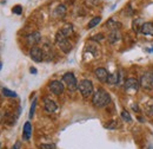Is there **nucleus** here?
<instances>
[{
	"label": "nucleus",
	"mask_w": 153,
	"mask_h": 149,
	"mask_svg": "<svg viewBox=\"0 0 153 149\" xmlns=\"http://www.w3.org/2000/svg\"><path fill=\"white\" fill-rule=\"evenodd\" d=\"M39 149H56V144L48 143V144H40Z\"/></svg>",
	"instance_id": "25"
},
{
	"label": "nucleus",
	"mask_w": 153,
	"mask_h": 149,
	"mask_svg": "<svg viewBox=\"0 0 153 149\" xmlns=\"http://www.w3.org/2000/svg\"><path fill=\"white\" fill-rule=\"evenodd\" d=\"M100 21H101V17H94V18H92L90 20L88 25H87V29H93V27H96Z\"/></svg>",
	"instance_id": "19"
},
{
	"label": "nucleus",
	"mask_w": 153,
	"mask_h": 149,
	"mask_svg": "<svg viewBox=\"0 0 153 149\" xmlns=\"http://www.w3.org/2000/svg\"><path fill=\"white\" fill-rule=\"evenodd\" d=\"M30 71H31V74H37V69H36V68H31Z\"/></svg>",
	"instance_id": "29"
},
{
	"label": "nucleus",
	"mask_w": 153,
	"mask_h": 149,
	"mask_svg": "<svg viewBox=\"0 0 153 149\" xmlns=\"http://www.w3.org/2000/svg\"><path fill=\"white\" fill-rule=\"evenodd\" d=\"M1 66H2V63H1V62H0V69H1Z\"/></svg>",
	"instance_id": "31"
},
{
	"label": "nucleus",
	"mask_w": 153,
	"mask_h": 149,
	"mask_svg": "<svg viewBox=\"0 0 153 149\" xmlns=\"http://www.w3.org/2000/svg\"><path fill=\"white\" fill-rule=\"evenodd\" d=\"M139 87H140V83L137 78L131 77V78H127L126 82H125V90L130 93H134L139 90Z\"/></svg>",
	"instance_id": "5"
},
{
	"label": "nucleus",
	"mask_w": 153,
	"mask_h": 149,
	"mask_svg": "<svg viewBox=\"0 0 153 149\" xmlns=\"http://www.w3.org/2000/svg\"><path fill=\"white\" fill-rule=\"evenodd\" d=\"M1 121H2V112L0 111V122H1Z\"/></svg>",
	"instance_id": "30"
},
{
	"label": "nucleus",
	"mask_w": 153,
	"mask_h": 149,
	"mask_svg": "<svg viewBox=\"0 0 153 149\" xmlns=\"http://www.w3.org/2000/svg\"><path fill=\"white\" fill-rule=\"evenodd\" d=\"M48 89H50L51 93H54V95H61V93H64V90H65V87L59 81H52L48 84Z\"/></svg>",
	"instance_id": "7"
},
{
	"label": "nucleus",
	"mask_w": 153,
	"mask_h": 149,
	"mask_svg": "<svg viewBox=\"0 0 153 149\" xmlns=\"http://www.w3.org/2000/svg\"><path fill=\"white\" fill-rule=\"evenodd\" d=\"M97 36H98V37H92V40H98V41H99V40H102V39H104V36H102V35H97Z\"/></svg>",
	"instance_id": "27"
},
{
	"label": "nucleus",
	"mask_w": 153,
	"mask_h": 149,
	"mask_svg": "<svg viewBox=\"0 0 153 149\" xmlns=\"http://www.w3.org/2000/svg\"><path fill=\"white\" fill-rule=\"evenodd\" d=\"M121 118H123L125 122H131V121H132L131 115L128 114V111H126V110H123V111H121Z\"/></svg>",
	"instance_id": "22"
},
{
	"label": "nucleus",
	"mask_w": 153,
	"mask_h": 149,
	"mask_svg": "<svg viewBox=\"0 0 153 149\" xmlns=\"http://www.w3.org/2000/svg\"><path fill=\"white\" fill-rule=\"evenodd\" d=\"M36 105H37V99L34 98V101L32 102V105H31V109H30V118H32L33 117V115H34V110H36Z\"/></svg>",
	"instance_id": "24"
},
{
	"label": "nucleus",
	"mask_w": 153,
	"mask_h": 149,
	"mask_svg": "<svg viewBox=\"0 0 153 149\" xmlns=\"http://www.w3.org/2000/svg\"><path fill=\"white\" fill-rule=\"evenodd\" d=\"M140 24H141V19H135L133 21V31L135 33H139V32H141V26H140Z\"/></svg>",
	"instance_id": "20"
},
{
	"label": "nucleus",
	"mask_w": 153,
	"mask_h": 149,
	"mask_svg": "<svg viewBox=\"0 0 153 149\" xmlns=\"http://www.w3.org/2000/svg\"><path fill=\"white\" fill-rule=\"evenodd\" d=\"M140 87L145 90H151L153 88V79H152V74L150 72H146V74H141L140 77Z\"/></svg>",
	"instance_id": "6"
},
{
	"label": "nucleus",
	"mask_w": 153,
	"mask_h": 149,
	"mask_svg": "<svg viewBox=\"0 0 153 149\" xmlns=\"http://www.w3.org/2000/svg\"><path fill=\"white\" fill-rule=\"evenodd\" d=\"M94 74H96L97 79L100 81L101 83H107V78H108V72L106 69L104 68H98L94 71Z\"/></svg>",
	"instance_id": "9"
},
{
	"label": "nucleus",
	"mask_w": 153,
	"mask_h": 149,
	"mask_svg": "<svg viewBox=\"0 0 153 149\" xmlns=\"http://www.w3.org/2000/svg\"><path fill=\"white\" fill-rule=\"evenodd\" d=\"M12 12H13V13H16V14H21V12H22V7H21L20 5H17V6H14V7H13Z\"/></svg>",
	"instance_id": "26"
},
{
	"label": "nucleus",
	"mask_w": 153,
	"mask_h": 149,
	"mask_svg": "<svg viewBox=\"0 0 153 149\" xmlns=\"http://www.w3.org/2000/svg\"><path fill=\"white\" fill-rule=\"evenodd\" d=\"M20 147H21V143L18 141V142H17V143L13 146V148H12V149H20Z\"/></svg>",
	"instance_id": "28"
},
{
	"label": "nucleus",
	"mask_w": 153,
	"mask_h": 149,
	"mask_svg": "<svg viewBox=\"0 0 153 149\" xmlns=\"http://www.w3.org/2000/svg\"><path fill=\"white\" fill-rule=\"evenodd\" d=\"M111 97L104 89H98L92 96V103L96 108H104L107 104H110Z\"/></svg>",
	"instance_id": "1"
},
{
	"label": "nucleus",
	"mask_w": 153,
	"mask_h": 149,
	"mask_svg": "<svg viewBox=\"0 0 153 149\" xmlns=\"http://www.w3.org/2000/svg\"><path fill=\"white\" fill-rule=\"evenodd\" d=\"M1 91L4 93V96H7V97H17V93H14V91H12V90H10V89L4 88Z\"/></svg>",
	"instance_id": "23"
},
{
	"label": "nucleus",
	"mask_w": 153,
	"mask_h": 149,
	"mask_svg": "<svg viewBox=\"0 0 153 149\" xmlns=\"http://www.w3.org/2000/svg\"><path fill=\"white\" fill-rule=\"evenodd\" d=\"M152 79H153V72H152Z\"/></svg>",
	"instance_id": "32"
},
{
	"label": "nucleus",
	"mask_w": 153,
	"mask_h": 149,
	"mask_svg": "<svg viewBox=\"0 0 153 149\" xmlns=\"http://www.w3.org/2000/svg\"><path fill=\"white\" fill-rule=\"evenodd\" d=\"M120 38H121V35H120V32H119V30H113V31H111L110 32V35H108V41L111 43V44H114L117 43L118 40H120Z\"/></svg>",
	"instance_id": "13"
},
{
	"label": "nucleus",
	"mask_w": 153,
	"mask_h": 149,
	"mask_svg": "<svg viewBox=\"0 0 153 149\" xmlns=\"http://www.w3.org/2000/svg\"><path fill=\"white\" fill-rule=\"evenodd\" d=\"M62 82L66 84V87L70 91H76L78 89V82H76V76L71 72H67L62 76Z\"/></svg>",
	"instance_id": "4"
},
{
	"label": "nucleus",
	"mask_w": 153,
	"mask_h": 149,
	"mask_svg": "<svg viewBox=\"0 0 153 149\" xmlns=\"http://www.w3.org/2000/svg\"><path fill=\"white\" fill-rule=\"evenodd\" d=\"M32 135V126L30 122H26L24 126V131H22V138L24 140H30Z\"/></svg>",
	"instance_id": "14"
},
{
	"label": "nucleus",
	"mask_w": 153,
	"mask_h": 149,
	"mask_svg": "<svg viewBox=\"0 0 153 149\" xmlns=\"http://www.w3.org/2000/svg\"><path fill=\"white\" fill-rule=\"evenodd\" d=\"M40 39H41V36H40L39 32H33V33H31V35H28L26 37V40H27L28 45H36V44H38L39 41H40Z\"/></svg>",
	"instance_id": "11"
},
{
	"label": "nucleus",
	"mask_w": 153,
	"mask_h": 149,
	"mask_svg": "<svg viewBox=\"0 0 153 149\" xmlns=\"http://www.w3.org/2000/svg\"><path fill=\"white\" fill-rule=\"evenodd\" d=\"M65 14H66V7H65V5H59V6L56 7V10H54V16H56L57 18H64Z\"/></svg>",
	"instance_id": "16"
},
{
	"label": "nucleus",
	"mask_w": 153,
	"mask_h": 149,
	"mask_svg": "<svg viewBox=\"0 0 153 149\" xmlns=\"http://www.w3.org/2000/svg\"><path fill=\"white\" fill-rule=\"evenodd\" d=\"M30 57L37 62V63H40L44 60V51L41 49H39L37 46H33L31 50H30Z\"/></svg>",
	"instance_id": "8"
},
{
	"label": "nucleus",
	"mask_w": 153,
	"mask_h": 149,
	"mask_svg": "<svg viewBox=\"0 0 153 149\" xmlns=\"http://www.w3.org/2000/svg\"><path fill=\"white\" fill-rule=\"evenodd\" d=\"M105 128L113 130V129H117V128H119V123H118L115 120H112L111 122H108V123H106V124H105Z\"/></svg>",
	"instance_id": "21"
},
{
	"label": "nucleus",
	"mask_w": 153,
	"mask_h": 149,
	"mask_svg": "<svg viewBox=\"0 0 153 149\" xmlns=\"http://www.w3.org/2000/svg\"><path fill=\"white\" fill-rule=\"evenodd\" d=\"M120 81V74L119 72H113V74H108V78H107V83L111 84V85H114V84H118Z\"/></svg>",
	"instance_id": "15"
},
{
	"label": "nucleus",
	"mask_w": 153,
	"mask_h": 149,
	"mask_svg": "<svg viewBox=\"0 0 153 149\" xmlns=\"http://www.w3.org/2000/svg\"><path fill=\"white\" fill-rule=\"evenodd\" d=\"M60 31L64 33V36H66V37L68 38L73 35V26H72L71 24H66V25H65Z\"/></svg>",
	"instance_id": "17"
},
{
	"label": "nucleus",
	"mask_w": 153,
	"mask_h": 149,
	"mask_svg": "<svg viewBox=\"0 0 153 149\" xmlns=\"http://www.w3.org/2000/svg\"><path fill=\"white\" fill-rule=\"evenodd\" d=\"M106 26H107L108 29H111V31H113V30H119V27H120V23H115L114 20L111 19V20L107 21Z\"/></svg>",
	"instance_id": "18"
},
{
	"label": "nucleus",
	"mask_w": 153,
	"mask_h": 149,
	"mask_svg": "<svg viewBox=\"0 0 153 149\" xmlns=\"http://www.w3.org/2000/svg\"><path fill=\"white\" fill-rule=\"evenodd\" d=\"M56 43L59 46V49L65 53H68L72 50V45L68 41V38L66 36H64V33L61 31H58L57 35H56Z\"/></svg>",
	"instance_id": "2"
},
{
	"label": "nucleus",
	"mask_w": 153,
	"mask_h": 149,
	"mask_svg": "<svg viewBox=\"0 0 153 149\" xmlns=\"http://www.w3.org/2000/svg\"><path fill=\"white\" fill-rule=\"evenodd\" d=\"M44 108L47 112H54L58 109V105L54 101L50 98H44Z\"/></svg>",
	"instance_id": "10"
},
{
	"label": "nucleus",
	"mask_w": 153,
	"mask_h": 149,
	"mask_svg": "<svg viewBox=\"0 0 153 149\" xmlns=\"http://www.w3.org/2000/svg\"><path fill=\"white\" fill-rule=\"evenodd\" d=\"M141 33L153 37V23H144L141 26Z\"/></svg>",
	"instance_id": "12"
},
{
	"label": "nucleus",
	"mask_w": 153,
	"mask_h": 149,
	"mask_svg": "<svg viewBox=\"0 0 153 149\" xmlns=\"http://www.w3.org/2000/svg\"><path fill=\"white\" fill-rule=\"evenodd\" d=\"M78 89H79V91H80L81 96H82L84 98H88V97H91V96L94 93H93V84H92V82L88 81V79H82V81L79 83Z\"/></svg>",
	"instance_id": "3"
}]
</instances>
